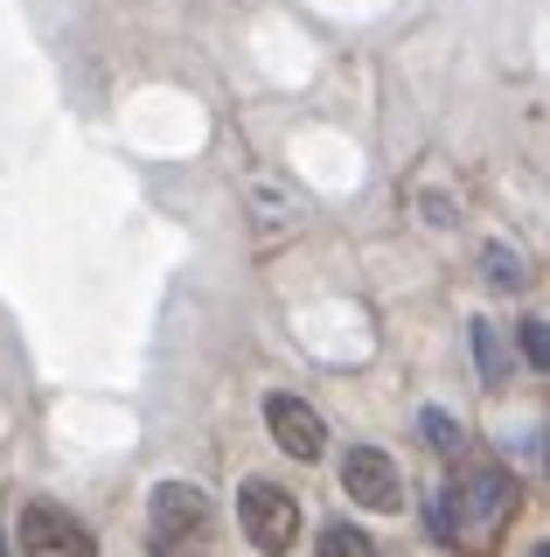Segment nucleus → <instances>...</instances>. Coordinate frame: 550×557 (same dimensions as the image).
I'll return each instance as SVG.
<instances>
[{"label": "nucleus", "mask_w": 550, "mask_h": 557, "mask_svg": "<svg viewBox=\"0 0 550 557\" xmlns=\"http://www.w3.org/2000/svg\"><path fill=\"white\" fill-rule=\"evenodd\" d=\"M509 516H515V481L502 474V467H467V474H460V487L433 495V530H439L453 550H460V544H495Z\"/></svg>", "instance_id": "f257e3e1"}, {"label": "nucleus", "mask_w": 550, "mask_h": 557, "mask_svg": "<svg viewBox=\"0 0 550 557\" xmlns=\"http://www.w3.org/2000/svg\"><path fill=\"white\" fill-rule=\"evenodd\" d=\"M216 509L196 481H161L147 502V550L153 557H210Z\"/></svg>", "instance_id": "f03ea898"}, {"label": "nucleus", "mask_w": 550, "mask_h": 557, "mask_svg": "<svg viewBox=\"0 0 550 557\" xmlns=\"http://www.w3.org/2000/svg\"><path fill=\"white\" fill-rule=\"evenodd\" d=\"M237 522H245L251 550L286 557L300 544V495L279 487V481H245V487H237Z\"/></svg>", "instance_id": "7ed1b4c3"}, {"label": "nucleus", "mask_w": 550, "mask_h": 557, "mask_svg": "<svg viewBox=\"0 0 550 557\" xmlns=\"http://www.w3.org/2000/svg\"><path fill=\"white\" fill-rule=\"evenodd\" d=\"M341 495H349L355 509H376V516L404 509V474H398V460H390L384 446H349V460H341Z\"/></svg>", "instance_id": "20e7f679"}, {"label": "nucleus", "mask_w": 550, "mask_h": 557, "mask_svg": "<svg viewBox=\"0 0 550 557\" xmlns=\"http://www.w3.org/2000/svg\"><path fill=\"white\" fill-rule=\"evenodd\" d=\"M22 557H98V544L63 502H28L22 509Z\"/></svg>", "instance_id": "39448f33"}, {"label": "nucleus", "mask_w": 550, "mask_h": 557, "mask_svg": "<svg viewBox=\"0 0 550 557\" xmlns=\"http://www.w3.org/2000/svg\"><path fill=\"white\" fill-rule=\"evenodd\" d=\"M265 432L279 453H293V460H321L328 453V425H321V411L307 405L293 391H272L265 397Z\"/></svg>", "instance_id": "423d86ee"}, {"label": "nucleus", "mask_w": 550, "mask_h": 557, "mask_svg": "<svg viewBox=\"0 0 550 557\" xmlns=\"http://www.w3.org/2000/svg\"><path fill=\"white\" fill-rule=\"evenodd\" d=\"M480 272H488V286H495V293H515V286H529V265H523V251H509V244H488V251H480Z\"/></svg>", "instance_id": "0eeeda50"}, {"label": "nucleus", "mask_w": 550, "mask_h": 557, "mask_svg": "<svg viewBox=\"0 0 550 557\" xmlns=\"http://www.w3.org/2000/svg\"><path fill=\"white\" fill-rule=\"evenodd\" d=\"M321 557H376V544H370V536L363 530H355V522H328V530H321Z\"/></svg>", "instance_id": "6e6552de"}, {"label": "nucleus", "mask_w": 550, "mask_h": 557, "mask_svg": "<svg viewBox=\"0 0 550 557\" xmlns=\"http://www.w3.org/2000/svg\"><path fill=\"white\" fill-rule=\"evenodd\" d=\"M474 362H480L488 383H502L509 362H502V327H495V321H474Z\"/></svg>", "instance_id": "1a4fd4ad"}, {"label": "nucleus", "mask_w": 550, "mask_h": 557, "mask_svg": "<svg viewBox=\"0 0 550 557\" xmlns=\"http://www.w3.org/2000/svg\"><path fill=\"white\" fill-rule=\"evenodd\" d=\"M418 432L433 440V453H460V446H467V432H460L446 411H418Z\"/></svg>", "instance_id": "9d476101"}, {"label": "nucleus", "mask_w": 550, "mask_h": 557, "mask_svg": "<svg viewBox=\"0 0 550 557\" xmlns=\"http://www.w3.org/2000/svg\"><path fill=\"white\" fill-rule=\"evenodd\" d=\"M523 356H529V370H543V362H550V335H543V321H537V313L523 321Z\"/></svg>", "instance_id": "9b49d317"}, {"label": "nucleus", "mask_w": 550, "mask_h": 557, "mask_svg": "<svg viewBox=\"0 0 550 557\" xmlns=\"http://www.w3.org/2000/svg\"><path fill=\"white\" fill-rule=\"evenodd\" d=\"M0 557H8V544H0Z\"/></svg>", "instance_id": "f8f14e48"}, {"label": "nucleus", "mask_w": 550, "mask_h": 557, "mask_svg": "<svg viewBox=\"0 0 550 557\" xmlns=\"http://www.w3.org/2000/svg\"><path fill=\"white\" fill-rule=\"evenodd\" d=\"M529 557H543V550H529Z\"/></svg>", "instance_id": "ddd939ff"}]
</instances>
